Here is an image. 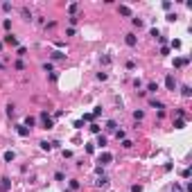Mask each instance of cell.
I'll list each match as a JSON object with an SVG mask.
<instances>
[{"label": "cell", "instance_id": "1", "mask_svg": "<svg viewBox=\"0 0 192 192\" xmlns=\"http://www.w3.org/2000/svg\"><path fill=\"white\" fill-rule=\"evenodd\" d=\"M41 127H43V129H52V127H54V122H52V118L48 115L45 111L41 113Z\"/></svg>", "mask_w": 192, "mask_h": 192}, {"label": "cell", "instance_id": "2", "mask_svg": "<svg viewBox=\"0 0 192 192\" xmlns=\"http://www.w3.org/2000/svg\"><path fill=\"white\" fill-rule=\"evenodd\" d=\"M11 190V179L9 176H2L0 179V192H9Z\"/></svg>", "mask_w": 192, "mask_h": 192}, {"label": "cell", "instance_id": "3", "mask_svg": "<svg viewBox=\"0 0 192 192\" xmlns=\"http://www.w3.org/2000/svg\"><path fill=\"white\" fill-rule=\"evenodd\" d=\"M111 161H113V154H109V152H102L100 158H97V163H102V165H109Z\"/></svg>", "mask_w": 192, "mask_h": 192}, {"label": "cell", "instance_id": "4", "mask_svg": "<svg viewBox=\"0 0 192 192\" xmlns=\"http://www.w3.org/2000/svg\"><path fill=\"white\" fill-rule=\"evenodd\" d=\"M188 63H190V59H185V57H176L174 59V68H185Z\"/></svg>", "mask_w": 192, "mask_h": 192}, {"label": "cell", "instance_id": "5", "mask_svg": "<svg viewBox=\"0 0 192 192\" xmlns=\"http://www.w3.org/2000/svg\"><path fill=\"white\" fill-rule=\"evenodd\" d=\"M165 86L170 88V91H174V88H176V79H174V75H167V77H165Z\"/></svg>", "mask_w": 192, "mask_h": 192}, {"label": "cell", "instance_id": "6", "mask_svg": "<svg viewBox=\"0 0 192 192\" xmlns=\"http://www.w3.org/2000/svg\"><path fill=\"white\" fill-rule=\"evenodd\" d=\"M2 43H7V45H14V48H16V45H18V39H16L14 34H7L5 39H2Z\"/></svg>", "mask_w": 192, "mask_h": 192}, {"label": "cell", "instance_id": "7", "mask_svg": "<svg viewBox=\"0 0 192 192\" xmlns=\"http://www.w3.org/2000/svg\"><path fill=\"white\" fill-rule=\"evenodd\" d=\"M124 43H127V45H129V48H136L138 39H136V36H133V34H127V36H124Z\"/></svg>", "mask_w": 192, "mask_h": 192}, {"label": "cell", "instance_id": "8", "mask_svg": "<svg viewBox=\"0 0 192 192\" xmlns=\"http://www.w3.org/2000/svg\"><path fill=\"white\" fill-rule=\"evenodd\" d=\"M16 131H18V136H23V138L30 136V129H27L25 124H18V127H16Z\"/></svg>", "mask_w": 192, "mask_h": 192}, {"label": "cell", "instance_id": "9", "mask_svg": "<svg viewBox=\"0 0 192 192\" xmlns=\"http://www.w3.org/2000/svg\"><path fill=\"white\" fill-rule=\"evenodd\" d=\"M149 106H152V109H158V111H163V109H165V106H163V102H158L156 97H152V100H149Z\"/></svg>", "mask_w": 192, "mask_h": 192}, {"label": "cell", "instance_id": "10", "mask_svg": "<svg viewBox=\"0 0 192 192\" xmlns=\"http://www.w3.org/2000/svg\"><path fill=\"white\" fill-rule=\"evenodd\" d=\"M39 145H41V149H43V152H52V149H54V145H52V142H48V140H41Z\"/></svg>", "mask_w": 192, "mask_h": 192}, {"label": "cell", "instance_id": "11", "mask_svg": "<svg viewBox=\"0 0 192 192\" xmlns=\"http://www.w3.org/2000/svg\"><path fill=\"white\" fill-rule=\"evenodd\" d=\"M118 11H120V16H127V18L131 16V9H129L127 5H120V7H118Z\"/></svg>", "mask_w": 192, "mask_h": 192}, {"label": "cell", "instance_id": "12", "mask_svg": "<svg viewBox=\"0 0 192 192\" xmlns=\"http://www.w3.org/2000/svg\"><path fill=\"white\" fill-rule=\"evenodd\" d=\"M20 14H23V18H25L27 23H30V20H32V11L27 9V7H23V9H20Z\"/></svg>", "mask_w": 192, "mask_h": 192}, {"label": "cell", "instance_id": "13", "mask_svg": "<svg viewBox=\"0 0 192 192\" xmlns=\"http://www.w3.org/2000/svg\"><path fill=\"white\" fill-rule=\"evenodd\" d=\"M95 183H97V188H106V185H109V179H106V176H100Z\"/></svg>", "mask_w": 192, "mask_h": 192}, {"label": "cell", "instance_id": "14", "mask_svg": "<svg viewBox=\"0 0 192 192\" xmlns=\"http://www.w3.org/2000/svg\"><path fill=\"white\" fill-rule=\"evenodd\" d=\"M106 131H113V133H115L118 131V124L113 120H109V122H106Z\"/></svg>", "mask_w": 192, "mask_h": 192}, {"label": "cell", "instance_id": "15", "mask_svg": "<svg viewBox=\"0 0 192 192\" xmlns=\"http://www.w3.org/2000/svg\"><path fill=\"white\" fill-rule=\"evenodd\" d=\"M97 145H100L102 149H104V147H106V136H102V133H97Z\"/></svg>", "mask_w": 192, "mask_h": 192}, {"label": "cell", "instance_id": "16", "mask_svg": "<svg viewBox=\"0 0 192 192\" xmlns=\"http://www.w3.org/2000/svg\"><path fill=\"white\" fill-rule=\"evenodd\" d=\"M34 124H36V120H34L32 115H27V118H25V127H27V129H32Z\"/></svg>", "mask_w": 192, "mask_h": 192}, {"label": "cell", "instance_id": "17", "mask_svg": "<svg viewBox=\"0 0 192 192\" xmlns=\"http://www.w3.org/2000/svg\"><path fill=\"white\" fill-rule=\"evenodd\" d=\"M120 145L124 147V149H131V147H133V142L129 140V138H124V140H120Z\"/></svg>", "mask_w": 192, "mask_h": 192}, {"label": "cell", "instance_id": "18", "mask_svg": "<svg viewBox=\"0 0 192 192\" xmlns=\"http://www.w3.org/2000/svg\"><path fill=\"white\" fill-rule=\"evenodd\" d=\"M77 9H79V5H77V2H72V5L68 7V14H70V16H75V14H77Z\"/></svg>", "mask_w": 192, "mask_h": 192}, {"label": "cell", "instance_id": "19", "mask_svg": "<svg viewBox=\"0 0 192 192\" xmlns=\"http://www.w3.org/2000/svg\"><path fill=\"white\" fill-rule=\"evenodd\" d=\"M181 95H183V97H190V95H192V88H190V86H183V88H181Z\"/></svg>", "mask_w": 192, "mask_h": 192}, {"label": "cell", "instance_id": "20", "mask_svg": "<svg viewBox=\"0 0 192 192\" xmlns=\"http://www.w3.org/2000/svg\"><path fill=\"white\" fill-rule=\"evenodd\" d=\"M147 91L156 93V91H158V84H156V81H149V84H147Z\"/></svg>", "mask_w": 192, "mask_h": 192}, {"label": "cell", "instance_id": "21", "mask_svg": "<svg viewBox=\"0 0 192 192\" xmlns=\"http://www.w3.org/2000/svg\"><path fill=\"white\" fill-rule=\"evenodd\" d=\"M170 48H172V50H179V48H181V41H179V39H174L172 43H170Z\"/></svg>", "mask_w": 192, "mask_h": 192}, {"label": "cell", "instance_id": "22", "mask_svg": "<svg viewBox=\"0 0 192 192\" xmlns=\"http://www.w3.org/2000/svg\"><path fill=\"white\" fill-rule=\"evenodd\" d=\"M183 127H185V120H181V118H179V120L174 122V129H183Z\"/></svg>", "mask_w": 192, "mask_h": 192}, {"label": "cell", "instance_id": "23", "mask_svg": "<svg viewBox=\"0 0 192 192\" xmlns=\"http://www.w3.org/2000/svg\"><path fill=\"white\" fill-rule=\"evenodd\" d=\"M2 27L9 32V30H11V18H5V20H2Z\"/></svg>", "mask_w": 192, "mask_h": 192}, {"label": "cell", "instance_id": "24", "mask_svg": "<svg viewBox=\"0 0 192 192\" xmlns=\"http://www.w3.org/2000/svg\"><path fill=\"white\" fill-rule=\"evenodd\" d=\"M16 54H18V57H25V54H27V48L18 45V50H16Z\"/></svg>", "mask_w": 192, "mask_h": 192}, {"label": "cell", "instance_id": "25", "mask_svg": "<svg viewBox=\"0 0 192 192\" xmlns=\"http://www.w3.org/2000/svg\"><path fill=\"white\" fill-rule=\"evenodd\" d=\"M181 176H183V179H190V176H192V170H190V167H185V170L181 172Z\"/></svg>", "mask_w": 192, "mask_h": 192}, {"label": "cell", "instance_id": "26", "mask_svg": "<svg viewBox=\"0 0 192 192\" xmlns=\"http://www.w3.org/2000/svg\"><path fill=\"white\" fill-rule=\"evenodd\" d=\"M14 158H16V156H14V152H5V161H7V163H11Z\"/></svg>", "mask_w": 192, "mask_h": 192}, {"label": "cell", "instance_id": "27", "mask_svg": "<svg viewBox=\"0 0 192 192\" xmlns=\"http://www.w3.org/2000/svg\"><path fill=\"white\" fill-rule=\"evenodd\" d=\"M93 118H97V115H102V106H95V109H93V113H91Z\"/></svg>", "mask_w": 192, "mask_h": 192}, {"label": "cell", "instance_id": "28", "mask_svg": "<svg viewBox=\"0 0 192 192\" xmlns=\"http://www.w3.org/2000/svg\"><path fill=\"white\" fill-rule=\"evenodd\" d=\"M84 124H86L84 120H75V124H72V127H75V129H84Z\"/></svg>", "mask_w": 192, "mask_h": 192}, {"label": "cell", "instance_id": "29", "mask_svg": "<svg viewBox=\"0 0 192 192\" xmlns=\"http://www.w3.org/2000/svg\"><path fill=\"white\" fill-rule=\"evenodd\" d=\"M142 115H145V113H142V111H133V120H142Z\"/></svg>", "mask_w": 192, "mask_h": 192}, {"label": "cell", "instance_id": "30", "mask_svg": "<svg viewBox=\"0 0 192 192\" xmlns=\"http://www.w3.org/2000/svg\"><path fill=\"white\" fill-rule=\"evenodd\" d=\"M14 113H16V106L9 104V106H7V115H14Z\"/></svg>", "mask_w": 192, "mask_h": 192}, {"label": "cell", "instance_id": "31", "mask_svg": "<svg viewBox=\"0 0 192 192\" xmlns=\"http://www.w3.org/2000/svg\"><path fill=\"white\" fill-rule=\"evenodd\" d=\"M86 152L88 154H95V145H93V142H88V145H86Z\"/></svg>", "mask_w": 192, "mask_h": 192}, {"label": "cell", "instance_id": "32", "mask_svg": "<svg viewBox=\"0 0 192 192\" xmlns=\"http://www.w3.org/2000/svg\"><path fill=\"white\" fill-rule=\"evenodd\" d=\"M131 23H133V25H136V27H142V25H145V23H142L140 18H131Z\"/></svg>", "mask_w": 192, "mask_h": 192}, {"label": "cell", "instance_id": "33", "mask_svg": "<svg viewBox=\"0 0 192 192\" xmlns=\"http://www.w3.org/2000/svg\"><path fill=\"white\" fill-rule=\"evenodd\" d=\"M88 129H91V133H100V124H91Z\"/></svg>", "mask_w": 192, "mask_h": 192}, {"label": "cell", "instance_id": "34", "mask_svg": "<svg viewBox=\"0 0 192 192\" xmlns=\"http://www.w3.org/2000/svg\"><path fill=\"white\" fill-rule=\"evenodd\" d=\"M115 138H118V140H124V131H122V129H118V131H115Z\"/></svg>", "mask_w": 192, "mask_h": 192}, {"label": "cell", "instance_id": "35", "mask_svg": "<svg viewBox=\"0 0 192 192\" xmlns=\"http://www.w3.org/2000/svg\"><path fill=\"white\" fill-rule=\"evenodd\" d=\"M77 188H79V181H77V179H72V181H70V190H77Z\"/></svg>", "mask_w": 192, "mask_h": 192}, {"label": "cell", "instance_id": "36", "mask_svg": "<svg viewBox=\"0 0 192 192\" xmlns=\"http://www.w3.org/2000/svg\"><path fill=\"white\" fill-rule=\"evenodd\" d=\"M63 57H66L63 52H52V59H63Z\"/></svg>", "mask_w": 192, "mask_h": 192}, {"label": "cell", "instance_id": "37", "mask_svg": "<svg viewBox=\"0 0 192 192\" xmlns=\"http://www.w3.org/2000/svg\"><path fill=\"white\" fill-rule=\"evenodd\" d=\"M43 70H45V72H52V63H50V61H48V63H43Z\"/></svg>", "mask_w": 192, "mask_h": 192}, {"label": "cell", "instance_id": "38", "mask_svg": "<svg viewBox=\"0 0 192 192\" xmlns=\"http://www.w3.org/2000/svg\"><path fill=\"white\" fill-rule=\"evenodd\" d=\"M2 11H11V2H2Z\"/></svg>", "mask_w": 192, "mask_h": 192}, {"label": "cell", "instance_id": "39", "mask_svg": "<svg viewBox=\"0 0 192 192\" xmlns=\"http://www.w3.org/2000/svg\"><path fill=\"white\" fill-rule=\"evenodd\" d=\"M16 70H25V63H23V61H16Z\"/></svg>", "mask_w": 192, "mask_h": 192}, {"label": "cell", "instance_id": "40", "mask_svg": "<svg viewBox=\"0 0 192 192\" xmlns=\"http://www.w3.org/2000/svg\"><path fill=\"white\" fill-rule=\"evenodd\" d=\"M163 9L170 11V9H172V2H167V0H165V2H163Z\"/></svg>", "mask_w": 192, "mask_h": 192}, {"label": "cell", "instance_id": "41", "mask_svg": "<svg viewBox=\"0 0 192 192\" xmlns=\"http://www.w3.org/2000/svg\"><path fill=\"white\" fill-rule=\"evenodd\" d=\"M131 192H142V185H138V183H136V185H131Z\"/></svg>", "mask_w": 192, "mask_h": 192}, {"label": "cell", "instance_id": "42", "mask_svg": "<svg viewBox=\"0 0 192 192\" xmlns=\"http://www.w3.org/2000/svg\"><path fill=\"white\" fill-rule=\"evenodd\" d=\"M176 18H179L176 14H167V20H170V23H174V20H176Z\"/></svg>", "mask_w": 192, "mask_h": 192}, {"label": "cell", "instance_id": "43", "mask_svg": "<svg viewBox=\"0 0 192 192\" xmlns=\"http://www.w3.org/2000/svg\"><path fill=\"white\" fill-rule=\"evenodd\" d=\"M106 77H109V75H106V72H97V79H100V81H104Z\"/></svg>", "mask_w": 192, "mask_h": 192}, {"label": "cell", "instance_id": "44", "mask_svg": "<svg viewBox=\"0 0 192 192\" xmlns=\"http://www.w3.org/2000/svg\"><path fill=\"white\" fill-rule=\"evenodd\" d=\"M172 192H183V188L179 185V183H174V188H172Z\"/></svg>", "mask_w": 192, "mask_h": 192}, {"label": "cell", "instance_id": "45", "mask_svg": "<svg viewBox=\"0 0 192 192\" xmlns=\"http://www.w3.org/2000/svg\"><path fill=\"white\" fill-rule=\"evenodd\" d=\"M0 50H2V41H0Z\"/></svg>", "mask_w": 192, "mask_h": 192}, {"label": "cell", "instance_id": "46", "mask_svg": "<svg viewBox=\"0 0 192 192\" xmlns=\"http://www.w3.org/2000/svg\"><path fill=\"white\" fill-rule=\"evenodd\" d=\"M0 68H5V66H2V63H0Z\"/></svg>", "mask_w": 192, "mask_h": 192}]
</instances>
